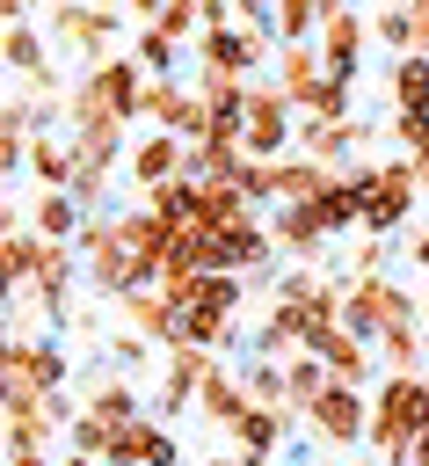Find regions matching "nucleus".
<instances>
[{"mask_svg":"<svg viewBox=\"0 0 429 466\" xmlns=\"http://www.w3.org/2000/svg\"><path fill=\"white\" fill-rule=\"evenodd\" d=\"M305 430L327 444V451H349V444H364L371 437V393L364 386H327L320 400H313V415H305Z\"/></svg>","mask_w":429,"mask_h":466,"instance_id":"obj_9","label":"nucleus"},{"mask_svg":"<svg viewBox=\"0 0 429 466\" xmlns=\"http://www.w3.org/2000/svg\"><path fill=\"white\" fill-rule=\"evenodd\" d=\"M269 80L291 95L298 116H327V124H349V80H334L320 66V44H276V66Z\"/></svg>","mask_w":429,"mask_h":466,"instance_id":"obj_5","label":"nucleus"},{"mask_svg":"<svg viewBox=\"0 0 429 466\" xmlns=\"http://www.w3.org/2000/svg\"><path fill=\"white\" fill-rule=\"evenodd\" d=\"M291 422H298L291 408H254V415L240 422V437H233L225 451H233L240 466H269V459H276V444L291 437Z\"/></svg>","mask_w":429,"mask_h":466,"instance_id":"obj_20","label":"nucleus"},{"mask_svg":"<svg viewBox=\"0 0 429 466\" xmlns=\"http://www.w3.org/2000/svg\"><path fill=\"white\" fill-rule=\"evenodd\" d=\"M414 204H422V175H414V160H407V153L378 160V182H371V204H364V233H371V240L400 233V226L414 218Z\"/></svg>","mask_w":429,"mask_h":466,"instance_id":"obj_8","label":"nucleus"},{"mask_svg":"<svg viewBox=\"0 0 429 466\" xmlns=\"http://www.w3.org/2000/svg\"><path fill=\"white\" fill-rule=\"evenodd\" d=\"M327 386H334V371H327V364H320L313 350H298V357H284V408H291L298 422L313 415V400H320Z\"/></svg>","mask_w":429,"mask_h":466,"instance_id":"obj_22","label":"nucleus"},{"mask_svg":"<svg viewBox=\"0 0 429 466\" xmlns=\"http://www.w3.org/2000/svg\"><path fill=\"white\" fill-rule=\"evenodd\" d=\"M211 269H233V277H254V269H276V233L269 218H240L225 233H211Z\"/></svg>","mask_w":429,"mask_h":466,"instance_id":"obj_13","label":"nucleus"},{"mask_svg":"<svg viewBox=\"0 0 429 466\" xmlns=\"http://www.w3.org/2000/svg\"><path fill=\"white\" fill-rule=\"evenodd\" d=\"M371 36H378L393 58H414V51H422V36H414V7H407V0H385V7H371Z\"/></svg>","mask_w":429,"mask_h":466,"instance_id":"obj_25","label":"nucleus"},{"mask_svg":"<svg viewBox=\"0 0 429 466\" xmlns=\"http://www.w3.org/2000/svg\"><path fill=\"white\" fill-rule=\"evenodd\" d=\"M116 7H124V15H131V22H138V29H153V22H160V7H167V0H116Z\"/></svg>","mask_w":429,"mask_h":466,"instance_id":"obj_33","label":"nucleus"},{"mask_svg":"<svg viewBox=\"0 0 429 466\" xmlns=\"http://www.w3.org/2000/svg\"><path fill=\"white\" fill-rule=\"evenodd\" d=\"M247 415H254V393L240 386V364H225V357H218V364L204 371V393H196V422H211V430L233 444Z\"/></svg>","mask_w":429,"mask_h":466,"instance_id":"obj_12","label":"nucleus"},{"mask_svg":"<svg viewBox=\"0 0 429 466\" xmlns=\"http://www.w3.org/2000/svg\"><path fill=\"white\" fill-rule=\"evenodd\" d=\"M153 350H160V342H145L138 328H116V335L102 342V357H109V371H124V379H131V371H145V364H153Z\"/></svg>","mask_w":429,"mask_h":466,"instance_id":"obj_31","label":"nucleus"},{"mask_svg":"<svg viewBox=\"0 0 429 466\" xmlns=\"http://www.w3.org/2000/svg\"><path fill=\"white\" fill-rule=\"evenodd\" d=\"M414 7V36H422V58H429V0H407Z\"/></svg>","mask_w":429,"mask_h":466,"instance_id":"obj_36","label":"nucleus"},{"mask_svg":"<svg viewBox=\"0 0 429 466\" xmlns=\"http://www.w3.org/2000/svg\"><path fill=\"white\" fill-rule=\"evenodd\" d=\"M80 408H87L95 422H138V415H145V400H138V386H131L124 371H87Z\"/></svg>","mask_w":429,"mask_h":466,"instance_id":"obj_19","label":"nucleus"},{"mask_svg":"<svg viewBox=\"0 0 429 466\" xmlns=\"http://www.w3.org/2000/svg\"><path fill=\"white\" fill-rule=\"evenodd\" d=\"M189 87L211 102V109H247V73H225V66H189Z\"/></svg>","mask_w":429,"mask_h":466,"instance_id":"obj_26","label":"nucleus"},{"mask_svg":"<svg viewBox=\"0 0 429 466\" xmlns=\"http://www.w3.org/2000/svg\"><path fill=\"white\" fill-rule=\"evenodd\" d=\"M131 58H138L153 80H175V73H182V44H175L167 29H138V36H131Z\"/></svg>","mask_w":429,"mask_h":466,"instance_id":"obj_28","label":"nucleus"},{"mask_svg":"<svg viewBox=\"0 0 429 466\" xmlns=\"http://www.w3.org/2000/svg\"><path fill=\"white\" fill-rule=\"evenodd\" d=\"M7 466H51V451H15Z\"/></svg>","mask_w":429,"mask_h":466,"instance_id":"obj_37","label":"nucleus"},{"mask_svg":"<svg viewBox=\"0 0 429 466\" xmlns=\"http://www.w3.org/2000/svg\"><path fill=\"white\" fill-rule=\"evenodd\" d=\"M36 7H51V0H0V22H29Z\"/></svg>","mask_w":429,"mask_h":466,"instance_id":"obj_34","label":"nucleus"},{"mask_svg":"<svg viewBox=\"0 0 429 466\" xmlns=\"http://www.w3.org/2000/svg\"><path fill=\"white\" fill-rule=\"evenodd\" d=\"M269 233H276V255H284V262H327L334 240H342L320 204H276V211H269Z\"/></svg>","mask_w":429,"mask_h":466,"instance_id":"obj_10","label":"nucleus"},{"mask_svg":"<svg viewBox=\"0 0 429 466\" xmlns=\"http://www.w3.org/2000/svg\"><path fill=\"white\" fill-rule=\"evenodd\" d=\"M342 7H349V0H320V22H327V15H342Z\"/></svg>","mask_w":429,"mask_h":466,"instance_id":"obj_41","label":"nucleus"},{"mask_svg":"<svg viewBox=\"0 0 429 466\" xmlns=\"http://www.w3.org/2000/svg\"><path fill=\"white\" fill-rule=\"evenodd\" d=\"M167 240H175V226H167L160 211L131 204V211H102V218H87L73 248H80V262H87V284L116 306V299L160 284V269H167Z\"/></svg>","mask_w":429,"mask_h":466,"instance_id":"obj_1","label":"nucleus"},{"mask_svg":"<svg viewBox=\"0 0 429 466\" xmlns=\"http://www.w3.org/2000/svg\"><path fill=\"white\" fill-rule=\"evenodd\" d=\"M422 379H429V371H422Z\"/></svg>","mask_w":429,"mask_h":466,"instance_id":"obj_44","label":"nucleus"},{"mask_svg":"<svg viewBox=\"0 0 429 466\" xmlns=\"http://www.w3.org/2000/svg\"><path fill=\"white\" fill-rule=\"evenodd\" d=\"M80 226H87V211L73 204V189H36L29 197V233L36 240H80Z\"/></svg>","mask_w":429,"mask_h":466,"instance_id":"obj_21","label":"nucleus"},{"mask_svg":"<svg viewBox=\"0 0 429 466\" xmlns=\"http://www.w3.org/2000/svg\"><path fill=\"white\" fill-rule=\"evenodd\" d=\"M0 415H7V451H51L58 422H51V393L36 386H7L0 393Z\"/></svg>","mask_w":429,"mask_h":466,"instance_id":"obj_16","label":"nucleus"},{"mask_svg":"<svg viewBox=\"0 0 429 466\" xmlns=\"http://www.w3.org/2000/svg\"><path fill=\"white\" fill-rule=\"evenodd\" d=\"M247 160H291L298 153V109L276 80H254L247 87Z\"/></svg>","mask_w":429,"mask_h":466,"instance_id":"obj_6","label":"nucleus"},{"mask_svg":"<svg viewBox=\"0 0 429 466\" xmlns=\"http://www.w3.org/2000/svg\"><path fill=\"white\" fill-rule=\"evenodd\" d=\"M327 182H334V167H320V160H305V153L276 160V204H320Z\"/></svg>","mask_w":429,"mask_h":466,"instance_id":"obj_24","label":"nucleus"},{"mask_svg":"<svg viewBox=\"0 0 429 466\" xmlns=\"http://www.w3.org/2000/svg\"><path fill=\"white\" fill-rule=\"evenodd\" d=\"M407 466H429V430L414 437V451H407Z\"/></svg>","mask_w":429,"mask_h":466,"instance_id":"obj_38","label":"nucleus"},{"mask_svg":"<svg viewBox=\"0 0 429 466\" xmlns=\"http://www.w3.org/2000/svg\"><path fill=\"white\" fill-rule=\"evenodd\" d=\"M102 466H182V437L160 422V415H138L109 437V459Z\"/></svg>","mask_w":429,"mask_h":466,"instance_id":"obj_15","label":"nucleus"},{"mask_svg":"<svg viewBox=\"0 0 429 466\" xmlns=\"http://www.w3.org/2000/svg\"><path fill=\"white\" fill-rule=\"evenodd\" d=\"M116 320H124V328H138V335H145V342H160V350H175V342H182V299H175L167 284L116 299Z\"/></svg>","mask_w":429,"mask_h":466,"instance_id":"obj_17","label":"nucleus"},{"mask_svg":"<svg viewBox=\"0 0 429 466\" xmlns=\"http://www.w3.org/2000/svg\"><path fill=\"white\" fill-rule=\"evenodd\" d=\"M44 15H51V51L73 66H102L124 44V7L109 0H51Z\"/></svg>","mask_w":429,"mask_h":466,"instance_id":"obj_4","label":"nucleus"},{"mask_svg":"<svg viewBox=\"0 0 429 466\" xmlns=\"http://www.w3.org/2000/svg\"><path fill=\"white\" fill-rule=\"evenodd\" d=\"M385 138H393L400 153H422V146H429V116H407V109H393V116H385Z\"/></svg>","mask_w":429,"mask_h":466,"instance_id":"obj_32","label":"nucleus"},{"mask_svg":"<svg viewBox=\"0 0 429 466\" xmlns=\"http://www.w3.org/2000/svg\"><path fill=\"white\" fill-rule=\"evenodd\" d=\"M313 466H334V459H313Z\"/></svg>","mask_w":429,"mask_h":466,"instance_id":"obj_42","label":"nucleus"},{"mask_svg":"<svg viewBox=\"0 0 429 466\" xmlns=\"http://www.w3.org/2000/svg\"><path fill=\"white\" fill-rule=\"evenodd\" d=\"M145 80H153V73H145L131 51L102 58V66H80V73H73V95H65V131H73V124H138Z\"/></svg>","mask_w":429,"mask_h":466,"instance_id":"obj_2","label":"nucleus"},{"mask_svg":"<svg viewBox=\"0 0 429 466\" xmlns=\"http://www.w3.org/2000/svg\"><path fill=\"white\" fill-rule=\"evenodd\" d=\"M58 466H102V459H87V451H65V459H58Z\"/></svg>","mask_w":429,"mask_h":466,"instance_id":"obj_39","label":"nucleus"},{"mask_svg":"<svg viewBox=\"0 0 429 466\" xmlns=\"http://www.w3.org/2000/svg\"><path fill=\"white\" fill-rule=\"evenodd\" d=\"M313 357H320V364H327V371H334L342 386H371V379H378V350H371L364 335H349L342 320L313 335Z\"/></svg>","mask_w":429,"mask_h":466,"instance_id":"obj_18","label":"nucleus"},{"mask_svg":"<svg viewBox=\"0 0 429 466\" xmlns=\"http://www.w3.org/2000/svg\"><path fill=\"white\" fill-rule=\"evenodd\" d=\"M422 204H429V189H422Z\"/></svg>","mask_w":429,"mask_h":466,"instance_id":"obj_43","label":"nucleus"},{"mask_svg":"<svg viewBox=\"0 0 429 466\" xmlns=\"http://www.w3.org/2000/svg\"><path fill=\"white\" fill-rule=\"evenodd\" d=\"M218 357L211 350H196V342H175V350H160V379H153V408L145 415H182V408H196V393H204V371H211Z\"/></svg>","mask_w":429,"mask_h":466,"instance_id":"obj_11","label":"nucleus"},{"mask_svg":"<svg viewBox=\"0 0 429 466\" xmlns=\"http://www.w3.org/2000/svg\"><path fill=\"white\" fill-rule=\"evenodd\" d=\"M73 357L58 335H7L0 350V386H36V393H65Z\"/></svg>","mask_w":429,"mask_h":466,"instance_id":"obj_7","label":"nucleus"},{"mask_svg":"<svg viewBox=\"0 0 429 466\" xmlns=\"http://www.w3.org/2000/svg\"><path fill=\"white\" fill-rule=\"evenodd\" d=\"M407 262H414V269L429 277V233H414V240H407Z\"/></svg>","mask_w":429,"mask_h":466,"instance_id":"obj_35","label":"nucleus"},{"mask_svg":"<svg viewBox=\"0 0 429 466\" xmlns=\"http://www.w3.org/2000/svg\"><path fill=\"white\" fill-rule=\"evenodd\" d=\"M240 386L254 393V408H284V364H276V357H254V350H247V357H240Z\"/></svg>","mask_w":429,"mask_h":466,"instance_id":"obj_30","label":"nucleus"},{"mask_svg":"<svg viewBox=\"0 0 429 466\" xmlns=\"http://www.w3.org/2000/svg\"><path fill=\"white\" fill-rule=\"evenodd\" d=\"M429 430V379L422 371H407V379H378V393H371V451L385 459V466H407V451H414V437Z\"/></svg>","mask_w":429,"mask_h":466,"instance_id":"obj_3","label":"nucleus"},{"mask_svg":"<svg viewBox=\"0 0 429 466\" xmlns=\"http://www.w3.org/2000/svg\"><path fill=\"white\" fill-rule=\"evenodd\" d=\"M276 44H313L320 36V0H269Z\"/></svg>","mask_w":429,"mask_h":466,"instance_id":"obj_29","label":"nucleus"},{"mask_svg":"<svg viewBox=\"0 0 429 466\" xmlns=\"http://www.w3.org/2000/svg\"><path fill=\"white\" fill-rule=\"evenodd\" d=\"M378 371L385 379H407V371H429V350H422V328H393L378 342Z\"/></svg>","mask_w":429,"mask_h":466,"instance_id":"obj_27","label":"nucleus"},{"mask_svg":"<svg viewBox=\"0 0 429 466\" xmlns=\"http://www.w3.org/2000/svg\"><path fill=\"white\" fill-rule=\"evenodd\" d=\"M320 66L334 73V80H349L356 87V73H364V44H371V15L364 7H342V15H327L320 22Z\"/></svg>","mask_w":429,"mask_h":466,"instance_id":"obj_14","label":"nucleus"},{"mask_svg":"<svg viewBox=\"0 0 429 466\" xmlns=\"http://www.w3.org/2000/svg\"><path fill=\"white\" fill-rule=\"evenodd\" d=\"M385 102L407 109V116H429V58H422V51L385 66Z\"/></svg>","mask_w":429,"mask_h":466,"instance_id":"obj_23","label":"nucleus"},{"mask_svg":"<svg viewBox=\"0 0 429 466\" xmlns=\"http://www.w3.org/2000/svg\"><path fill=\"white\" fill-rule=\"evenodd\" d=\"M196 466H240V459H233V451H211V459H196Z\"/></svg>","mask_w":429,"mask_h":466,"instance_id":"obj_40","label":"nucleus"}]
</instances>
